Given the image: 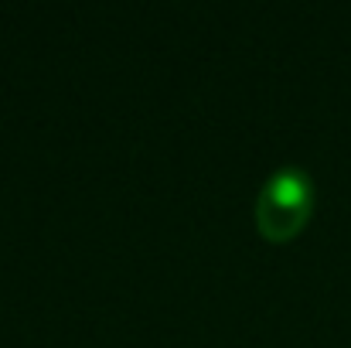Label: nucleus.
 Here are the masks:
<instances>
[{
	"instance_id": "nucleus-1",
	"label": "nucleus",
	"mask_w": 351,
	"mask_h": 348,
	"mask_svg": "<svg viewBox=\"0 0 351 348\" xmlns=\"http://www.w3.org/2000/svg\"><path fill=\"white\" fill-rule=\"evenodd\" d=\"M314 216V181L300 167H280L256 198V229L269 242L297 239Z\"/></svg>"
}]
</instances>
